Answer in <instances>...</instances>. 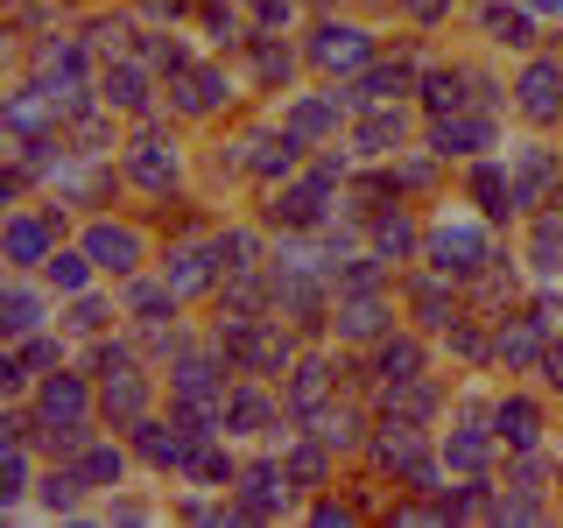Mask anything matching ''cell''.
Here are the masks:
<instances>
[{
    "instance_id": "cell-1",
    "label": "cell",
    "mask_w": 563,
    "mask_h": 528,
    "mask_svg": "<svg viewBox=\"0 0 563 528\" xmlns=\"http://www.w3.org/2000/svg\"><path fill=\"white\" fill-rule=\"evenodd\" d=\"M430 254H437V268H457V275H472V268H486V233L472 219H437V233H430Z\"/></svg>"
},
{
    "instance_id": "cell-2",
    "label": "cell",
    "mask_w": 563,
    "mask_h": 528,
    "mask_svg": "<svg viewBox=\"0 0 563 528\" xmlns=\"http://www.w3.org/2000/svg\"><path fill=\"white\" fill-rule=\"evenodd\" d=\"M366 57H374L366 29H339V22H324V29L310 35V64H317V70H360Z\"/></svg>"
},
{
    "instance_id": "cell-3",
    "label": "cell",
    "mask_w": 563,
    "mask_h": 528,
    "mask_svg": "<svg viewBox=\"0 0 563 528\" xmlns=\"http://www.w3.org/2000/svg\"><path fill=\"white\" fill-rule=\"evenodd\" d=\"M128 176H134L141 190H169L176 184V148H169L163 134H134L128 141Z\"/></svg>"
},
{
    "instance_id": "cell-4",
    "label": "cell",
    "mask_w": 563,
    "mask_h": 528,
    "mask_svg": "<svg viewBox=\"0 0 563 528\" xmlns=\"http://www.w3.org/2000/svg\"><path fill=\"white\" fill-rule=\"evenodd\" d=\"M521 113L528 120H556L563 113V64L542 57V64L521 70Z\"/></svg>"
},
{
    "instance_id": "cell-5",
    "label": "cell",
    "mask_w": 563,
    "mask_h": 528,
    "mask_svg": "<svg viewBox=\"0 0 563 528\" xmlns=\"http://www.w3.org/2000/svg\"><path fill=\"white\" fill-rule=\"evenodd\" d=\"M85 254H92V268L128 275L134 261H141V240L128 233V226H92V233H85Z\"/></svg>"
},
{
    "instance_id": "cell-6",
    "label": "cell",
    "mask_w": 563,
    "mask_h": 528,
    "mask_svg": "<svg viewBox=\"0 0 563 528\" xmlns=\"http://www.w3.org/2000/svg\"><path fill=\"white\" fill-rule=\"evenodd\" d=\"M85 402H92V395H85V381L57 374V381L43 387V395H35V409H43V422H49V430H64V422H85Z\"/></svg>"
},
{
    "instance_id": "cell-7",
    "label": "cell",
    "mask_w": 563,
    "mask_h": 528,
    "mask_svg": "<svg viewBox=\"0 0 563 528\" xmlns=\"http://www.w3.org/2000/svg\"><path fill=\"white\" fill-rule=\"evenodd\" d=\"M240 507H246V515H275V507H289V472L254 465V472L240 480Z\"/></svg>"
},
{
    "instance_id": "cell-8",
    "label": "cell",
    "mask_w": 563,
    "mask_h": 528,
    "mask_svg": "<svg viewBox=\"0 0 563 528\" xmlns=\"http://www.w3.org/2000/svg\"><path fill=\"white\" fill-rule=\"evenodd\" d=\"M211 261H219V254H205V246H176V254L163 261V282H169L176 296H198L205 282H211Z\"/></svg>"
},
{
    "instance_id": "cell-9",
    "label": "cell",
    "mask_w": 563,
    "mask_h": 528,
    "mask_svg": "<svg viewBox=\"0 0 563 528\" xmlns=\"http://www.w3.org/2000/svg\"><path fill=\"white\" fill-rule=\"evenodd\" d=\"M240 366H246V374H275V366H289V339H282L275 324H254L246 345H240Z\"/></svg>"
},
{
    "instance_id": "cell-10",
    "label": "cell",
    "mask_w": 563,
    "mask_h": 528,
    "mask_svg": "<svg viewBox=\"0 0 563 528\" xmlns=\"http://www.w3.org/2000/svg\"><path fill=\"white\" fill-rule=\"evenodd\" d=\"M472 198H479L493 219H500V211H521V190L507 184V169H500V163H479V169H472Z\"/></svg>"
},
{
    "instance_id": "cell-11",
    "label": "cell",
    "mask_w": 563,
    "mask_h": 528,
    "mask_svg": "<svg viewBox=\"0 0 563 528\" xmlns=\"http://www.w3.org/2000/svg\"><path fill=\"white\" fill-rule=\"evenodd\" d=\"M437 155H472V148H486V120H451V113H437Z\"/></svg>"
},
{
    "instance_id": "cell-12",
    "label": "cell",
    "mask_w": 563,
    "mask_h": 528,
    "mask_svg": "<svg viewBox=\"0 0 563 528\" xmlns=\"http://www.w3.org/2000/svg\"><path fill=\"white\" fill-rule=\"evenodd\" d=\"M275 219L282 226H317V219H324V176L303 184V190H282V198H275Z\"/></svg>"
},
{
    "instance_id": "cell-13",
    "label": "cell",
    "mask_w": 563,
    "mask_h": 528,
    "mask_svg": "<svg viewBox=\"0 0 563 528\" xmlns=\"http://www.w3.org/2000/svg\"><path fill=\"white\" fill-rule=\"evenodd\" d=\"M141 409H148V381H141V374L106 381V416H113V422H141Z\"/></svg>"
},
{
    "instance_id": "cell-14",
    "label": "cell",
    "mask_w": 563,
    "mask_h": 528,
    "mask_svg": "<svg viewBox=\"0 0 563 528\" xmlns=\"http://www.w3.org/2000/svg\"><path fill=\"white\" fill-rule=\"evenodd\" d=\"M493 430H500V437H507L515 451H528V444L542 437V416L528 409V402H500V416H493Z\"/></svg>"
},
{
    "instance_id": "cell-15",
    "label": "cell",
    "mask_w": 563,
    "mask_h": 528,
    "mask_svg": "<svg viewBox=\"0 0 563 528\" xmlns=\"http://www.w3.org/2000/svg\"><path fill=\"white\" fill-rule=\"evenodd\" d=\"M324 395H331V366H324V360L296 366V381H289V409H296V416H310Z\"/></svg>"
},
{
    "instance_id": "cell-16",
    "label": "cell",
    "mask_w": 563,
    "mask_h": 528,
    "mask_svg": "<svg viewBox=\"0 0 563 528\" xmlns=\"http://www.w3.org/2000/svg\"><path fill=\"white\" fill-rule=\"evenodd\" d=\"M246 169H254V176H289L296 169V134H261L254 141V155H246Z\"/></svg>"
},
{
    "instance_id": "cell-17",
    "label": "cell",
    "mask_w": 563,
    "mask_h": 528,
    "mask_svg": "<svg viewBox=\"0 0 563 528\" xmlns=\"http://www.w3.org/2000/svg\"><path fill=\"white\" fill-rule=\"evenodd\" d=\"M141 451H148L155 465H190V458H198V451H190V430L169 437L163 422H141Z\"/></svg>"
},
{
    "instance_id": "cell-18",
    "label": "cell",
    "mask_w": 563,
    "mask_h": 528,
    "mask_svg": "<svg viewBox=\"0 0 563 528\" xmlns=\"http://www.w3.org/2000/svg\"><path fill=\"white\" fill-rule=\"evenodd\" d=\"M106 106H128V113H141V106H148V78H141V64L106 70Z\"/></svg>"
},
{
    "instance_id": "cell-19",
    "label": "cell",
    "mask_w": 563,
    "mask_h": 528,
    "mask_svg": "<svg viewBox=\"0 0 563 528\" xmlns=\"http://www.w3.org/2000/svg\"><path fill=\"white\" fill-rule=\"evenodd\" d=\"M380 324H387V310H380V296H366V289L339 310V331H345V339H374Z\"/></svg>"
},
{
    "instance_id": "cell-20",
    "label": "cell",
    "mask_w": 563,
    "mask_h": 528,
    "mask_svg": "<svg viewBox=\"0 0 563 528\" xmlns=\"http://www.w3.org/2000/svg\"><path fill=\"white\" fill-rule=\"evenodd\" d=\"M43 120H57V99H49V92H14L8 99V128L14 134H35Z\"/></svg>"
},
{
    "instance_id": "cell-21",
    "label": "cell",
    "mask_w": 563,
    "mask_h": 528,
    "mask_svg": "<svg viewBox=\"0 0 563 528\" xmlns=\"http://www.w3.org/2000/svg\"><path fill=\"white\" fill-rule=\"evenodd\" d=\"M360 148H366V155L401 148V113H395V106H380V113H366V120H360Z\"/></svg>"
},
{
    "instance_id": "cell-22",
    "label": "cell",
    "mask_w": 563,
    "mask_h": 528,
    "mask_svg": "<svg viewBox=\"0 0 563 528\" xmlns=\"http://www.w3.org/2000/svg\"><path fill=\"white\" fill-rule=\"evenodd\" d=\"M416 374H422V345L416 339H387L380 345V381L395 387V381H416Z\"/></svg>"
},
{
    "instance_id": "cell-23",
    "label": "cell",
    "mask_w": 563,
    "mask_h": 528,
    "mask_svg": "<svg viewBox=\"0 0 563 528\" xmlns=\"http://www.w3.org/2000/svg\"><path fill=\"white\" fill-rule=\"evenodd\" d=\"M268 422V395L261 387H233L225 395V430H261Z\"/></svg>"
},
{
    "instance_id": "cell-24",
    "label": "cell",
    "mask_w": 563,
    "mask_h": 528,
    "mask_svg": "<svg viewBox=\"0 0 563 528\" xmlns=\"http://www.w3.org/2000/svg\"><path fill=\"white\" fill-rule=\"evenodd\" d=\"M310 422H317V437H324L331 451H352V444H360V416H352V409H310Z\"/></svg>"
},
{
    "instance_id": "cell-25",
    "label": "cell",
    "mask_w": 563,
    "mask_h": 528,
    "mask_svg": "<svg viewBox=\"0 0 563 528\" xmlns=\"http://www.w3.org/2000/svg\"><path fill=\"white\" fill-rule=\"evenodd\" d=\"M493 352H500L507 366H528V360H542L550 345H542V324H515V331H500V345H493Z\"/></svg>"
},
{
    "instance_id": "cell-26",
    "label": "cell",
    "mask_w": 563,
    "mask_h": 528,
    "mask_svg": "<svg viewBox=\"0 0 563 528\" xmlns=\"http://www.w3.org/2000/svg\"><path fill=\"white\" fill-rule=\"evenodd\" d=\"M8 254L22 261V268H29V261H49V233L35 219H8Z\"/></svg>"
},
{
    "instance_id": "cell-27",
    "label": "cell",
    "mask_w": 563,
    "mask_h": 528,
    "mask_svg": "<svg viewBox=\"0 0 563 528\" xmlns=\"http://www.w3.org/2000/svg\"><path fill=\"white\" fill-rule=\"evenodd\" d=\"M339 128V99H296L289 106V134H324Z\"/></svg>"
},
{
    "instance_id": "cell-28",
    "label": "cell",
    "mask_w": 563,
    "mask_h": 528,
    "mask_svg": "<svg viewBox=\"0 0 563 528\" xmlns=\"http://www.w3.org/2000/svg\"><path fill=\"white\" fill-rule=\"evenodd\" d=\"M486 29H493V43H515V50L536 43V22L521 8H486Z\"/></svg>"
},
{
    "instance_id": "cell-29",
    "label": "cell",
    "mask_w": 563,
    "mask_h": 528,
    "mask_svg": "<svg viewBox=\"0 0 563 528\" xmlns=\"http://www.w3.org/2000/svg\"><path fill=\"white\" fill-rule=\"evenodd\" d=\"M457 85H465V70H430V78H422L430 113H457V106H465V92H457Z\"/></svg>"
},
{
    "instance_id": "cell-30",
    "label": "cell",
    "mask_w": 563,
    "mask_h": 528,
    "mask_svg": "<svg viewBox=\"0 0 563 528\" xmlns=\"http://www.w3.org/2000/svg\"><path fill=\"white\" fill-rule=\"evenodd\" d=\"M486 451H493V437H486V430H457L451 444H444V458H451L457 472H479V465H486Z\"/></svg>"
},
{
    "instance_id": "cell-31",
    "label": "cell",
    "mask_w": 563,
    "mask_h": 528,
    "mask_svg": "<svg viewBox=\"0 0 563 528\" xmlns=\"http://www.w3.org/2000/svg\"><path fill=\"white\" fill-rule=\"evenodd\" d=\"M550 176H556V155L550 148H528L521 155V205H536V190L550 184Z\"/></svg>"
},
{
    "instance_id": "cell-32",
    "label": "cell",
    "mask_w": 563,
    "mask_h": 528,
    "mask_svg": "<svg viewBox=\"0 0 563 528\" xmlns=\"http://www.w3.org/2000/svg\"><path fill=\"white\" fill-rule=\"evenodd\" d=\"M324 451H331L324 437H317V444H296V451H289V480H296V486H317V480H324Z\"/></svg>"
},
{
    "instance_id": "cell-33",
    "label": "cell",
    "mask_w": 563,
    "mask_h": 528,
    "mask_svg": "<svg viewBox=\"0 0 563 528\" xmlns=\"http://www.w3.org/2000/svg\"><path fill=\"white\" fill-rule=\"evenodd\" d=\"M401 92H409V70H401V64L366 70V85H360V99H401Z\"/></svg>"
},
{
    "instance_id": "cell-34",
    "label": "cell",
    "mask_w": 563,
    "mask_h": 528,
    "mask_svg": "<svg viewBox=\"0 0 563 528\" xmlns=\"http://www.w3.org/2000/svg\"><path fill=\"white\" fill-rule=\"evenodd\" d=\"M536 268H542V275H563V219H542V233H536Z\"/></svg>"
},
{
    "instance_id": "cell-35",
    "label": "cell",
    "mask_w": 563,
    "mask_h": 528,
    "mask_svg": "<svg viewBox=\"0 0 563 528\" xmlns=\"http://www.w3.org/2000/svg\"><path fill=\"white\" fill-rule=\"evenodd\" d=\"M254 70H261V85H289V70H296V57L282 43H261L254 50Z\"/></svg>"
},
{
    "instance_id": "cell-36",
    "label": "cell",
    "mask_w": 563,
    "mask_h": 528,
    "mask_svg": "<svg viewBox=\"0 0 563 528\" xmlns=\"http://www.w3.org/2000/svg\"><path fill=\"white\" fill-rule=\"evenodd\" d=\"M416 317H422V324H457V317H451V296L437 289V282H416Z\"/></svg>"
},
{
    "instance_id": "cell-37",
    "label": "cell",
    "mask_w": 563,
    "mask_h": 528,
    "mask_svg": "<svg viewBox=\"0 0 563 528\" xmlns=\"http://www.w3.org/2000/svg\"><path fill=\"white\" fill-rule=\"evenodd\" d=\"M374 240H380V254H409V246H416V226L395 211V219H374Z\"/></svg>"
},
{
    "instance_id": "cell-38",
    "label": "cell",
    "mask_w": 563,
    "mask_h": 528,
    "mask_svg": "<svg viewBox=\"0 0 563 528\" xmlns=\"http://www.w3.org/2000/svg\"><path fill=\"white\" fill-rule=\"evenodd\" d=\"M85 261L92 254H49V282L57 289H85Z\"/></svg>"
},
{
    "instance_id": "cell-39",
    "label": "cell",
    "mask_w": 563,
    "mask_h": 528,
    "mask_svg": "<svg viewBox=\"0 0 563 528\" xmlns=\"http://www.w3.org/2000/svg\"><path fill=\"white\" fill-rule=\"evenodd\" d=\"M35 310H43V304H35L29 289H8V331H14V339H22V331H35Z\"/></svg>"
},
{
    "instance_id": "cell-40",
    "label": "cell",
    "mask_w": 563,
    "mask_h": 528,
    "mask_svg": "<svg viewBox=\"0 0 563 528\" xmlns=\"http://www.w3.org/2000/svg\"><path fill=\"white\" fill-rule=\"evenodd\" d=\"M78 486H85V472H49V480H43V501L49 507H70V501H78Z\"/></svg>"
},
{
    "instance_id": "cell-41",
    "label": "cell",
    "mask_w": 563,
    "mask_h": 528,
    "mask_svg": "<svg viewBox=\"0 0 563 528\" xmlns=\"http://www.w3.org/2000/svg\"><path fill=\"white\" fill-rule=\"evenodd\" d=\"M120 480V451H92L85 458V486H113Z\"/></svg>"
},
{
    "instance_id": "cell-42",
    "label": "cell",
    "mask_w": 563,
    "mask_h": 528,
    "mask_svg": "<svg viewBox=\"0 0 563 528\" xmlns=\"http://www.w3.org/2000/svg\"><path fill=\"white\" fill-rule=\"evenodd\" d=\"M190 472H198V480H233V458H219V451H198V458H190Z\"/></svg>"
},
{
    "instance_id": "cell-43",
    "label": "cell",
    "mask_w": 563,
    "mask_h": 528,
    "mask_svg": "<svg viewBox=\"0 0 563 528\" xmlns=\"http://www.w3.org/2000/svg\"><path fill=\"white\" fill-rule=\"evenodd\" d=\"M374 282H380V268H374V261H352V268L339 275V289H352V296H360V289H374Z\"/></svg>"
},
{
    "instance_id": "cell-44",
    "label": "cell",
    "mask_w": 563,
    "mask_h": 528,
    "mask_svg": "<svg viewBox=\"0 0 563 528\" xmlns=\"http://www.w3.org/2000/svg\"><path fill=\"white\" fill-rule=\"evenodd\" d=\"M92 43L99 50H120V43H128V22H120V14H113V22H92Z\"/></svg>"
},
{
    "instance_id": "cell-45",
    "label": "cell",
    "mask_w": 563,
    "mask_h": 528,
    "mask_svg": "<svg viewBox=\"0 0 563 528\" xmlns=\"http://www.w3.org/2000/svg\"><path fill=\"white\" fill-rule=\"evenodd\" d=\"M289 22H296L289 0H261V29H289Z\"/></svg>"
},
{
    "instance_id": "cell-46",
    "label": "cell",
    "mask_w": 563,
    "mask_h": 528,
    "mask_svg": "<svg viewBox=\"0 0 563 528\" xmlns=\"http://www.w3.org/2000/svg\"><path fill=\"white\" fill-rule=\"evenodd\" d=\"M211 35H219V43H240V22L225 8H211Z\"/></svg>"
},
{
    "instance_id": "cell-47",
    "label": "cell",
    "mask_w": 563,
    "mask_h": 528,
    "mask_svg": "<svg viewBox=\"0 0 563 528\" xmlns=\"http://www.w3.org/2000/svg\"><path fill=\"white\" fill-rule=\"evenodd\" d=\"M22 480H29V465H22V451H8V486H0V493H8V501H14V493H22Z\"/></svg>"
},
{
    "instance_id": "cell-48",
    "label": "cell",
    "mask_w": 563,
    "mask_h": 528,
    "mask_svg": "<svg viewBox=\"0 0 563 528\" xmlns=\"http://www.w3.org/2000/svg\"><path fill=\"white\" fill-rule=\"evenodd\" d=\"M444 8H451V0H409V14H422V22H437Z\"/></svg>"
},
{
    "instance_id": "cell-49",
    "label": "cell",
    "mask_w": 563,
    "mask_h": 528,
    "mask_svg": "<svg viewBox=\"0 0 563 528\" xmlns=\"http://www.w3.org/2000/svg\"><path fill=\"white\" fill-rule=\"evenodd\" d=\"M536 8H542V14H563V0H536Z\"/></svg>"
}]
</instances>
